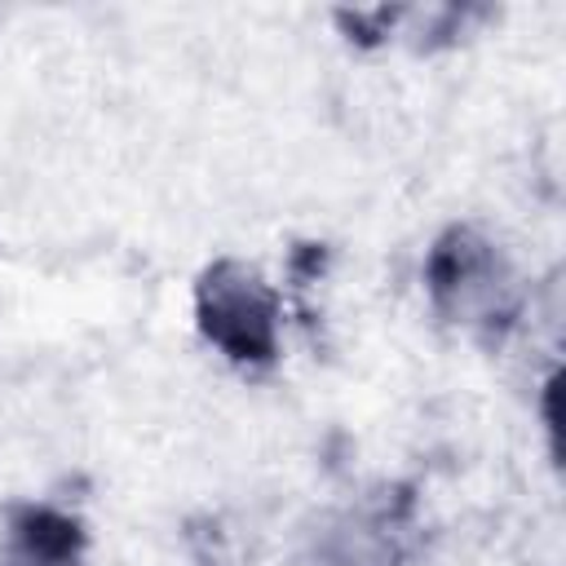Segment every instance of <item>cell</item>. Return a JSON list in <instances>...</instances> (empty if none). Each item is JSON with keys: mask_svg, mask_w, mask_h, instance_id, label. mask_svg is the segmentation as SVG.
<instances>
[{"mask_svg": "<svg viewBox=\"0 0 566 566\" xmlns=\"http://www.w3.org/2000/svg\"><path fill=\"white\" fill-rule=\"evenodd\" d=\"M203 314H208V332L230 345L234 354H252V358H265L270 349V305L261 296V287L239 274V270H217L208 279V292H203Z\"/></svg>", "mask_w": 566, "mask_h": 566, "instance_id": "1", "label": "cell"}]
</instances>
